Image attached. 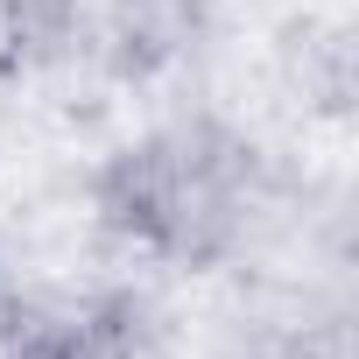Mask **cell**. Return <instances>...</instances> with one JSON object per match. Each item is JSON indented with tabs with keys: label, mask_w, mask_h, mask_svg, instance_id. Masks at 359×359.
Returning <instances> with one entry per match:
<instances>
[{
	"label": "cell",
	"mask_w": 359,
	"mask_h": 359,
	"mask_svg": "<svg viewBox=\"0 0 359 359\" xmlns=\"http://www.w3.org/2000/svg\"><path fill=\"white\" fill-rule=\"evenodd\" d=\"M8 29L29 57H57L78 36V0H8Z\"/></svg>",
	"instance_id": "6da1fadb"
}]
</instances>
